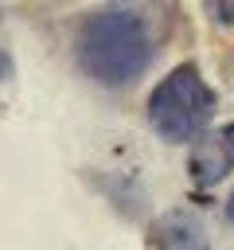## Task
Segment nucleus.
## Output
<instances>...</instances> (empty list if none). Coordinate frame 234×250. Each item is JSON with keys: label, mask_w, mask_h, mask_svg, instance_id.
Listing matches in <instances>:
<instances>
[{"label": "nucleus", "mask_w": 234, "mask_h": 250, "mask_svg": "<svg viewBox=\"0 0 234 250\" xmlns=\"http://www.w3.org/2000/svg\"><path fill=\"white\" fill-rule=\"evenodd\" d=\"M74 62L101 86H133L152 66V31L129 8H98L78 23Z\"/></svg>", "instance_id": "1"}, {"label": "nucleus", "mask_w": 234, "mask_h": 250, "mask_svg": "<svg viewBox=\"0 0 234 250\" xmlns=\"http://www.w3.org/2000/svg\"><path fill=\"white\" fill-rule=\"evenodd\" d=\"M148 246L152 250H211V234H207V223H203L199 211L168 207L152 219Z\"/></svg>", "instance_id": "4"}, {"label": "nucleus", "mask_w": 234, "mask_h": 250, "mask_svg": "<svg viewBox=\"0 0 234 250\" xmlns=\"http://www.w3.org/2000/svg\"><path fill=\"white\" fill-rule=\"evenodd\" d=\"M144 109H148V125L156 137L172 145H187L211 125L218 109V94L211 90V82L199 74L195 62H179L156 82Z\"/></svg>", "instance_id": "2"}, {"label": "nucleus", "mask_w": 234, "mask_h": 250, "mask_svg": "<svg viewBox=\"0 0 234 250\" xmlns=\"http://www.w3.org/2000/svg\"><path fill=\"white\" fill-rule=\"evenodd\" d=\"M234 172V121L218 129H203L187 156V176L195 188H214Z\"/></svg>", "instance_id": "3"}, {"label": "nucleus", "mask_w": 234, "mask_h": 250, "mask_svg": "<svg viewBox=\"0 0 234 250\" xmlns=\"http://www.w3.org/2000/svg\"><path fill=\"white\" fill-rule=\"evenodd\" d=\"M226 223L234 227V191H230V199H226Z\"/></svg>", "instance_id": "6"}, {"label": "nucleus", "mask_w": 234, "mask_h": 250, "mask_svg": "<svg viewBox=\"0 0 234 250\" xmlns=\"http://www.w3.org/2000/svg\"><path fill=\"white\" fill-rule=\"evenodd\" d=\"M207 16L222 27H234V0H207Z\"/></svg>", "instance_id": "5"}]
</instances>
